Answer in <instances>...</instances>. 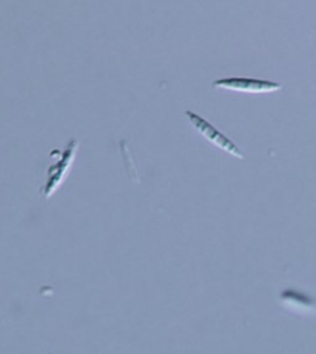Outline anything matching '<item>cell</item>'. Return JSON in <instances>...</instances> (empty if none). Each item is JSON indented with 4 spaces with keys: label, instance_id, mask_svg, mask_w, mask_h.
<instances>
[{
    "label": "cell",
    "instance_id": "cell-2",
    "mask_svg": "<svg viewBox=\"0 0 316 354\" xmlns=\"http://www.w3.org/2000/svg\"><path fill=\"white\" fill-rule=\"evenodd\" d=\"M186 116L194 127V130L204 137L207 141H209L216 147H220V150L226 151L227 153L237 157V158L245 157L243 153L237 149V146L228 137L225 136L223 133H220V131L217 130L213 124H211L208 121H206L203 117L194 113L192 111H186Z\"/></svg>",
    "mask_w": 316,
    "mask_h": 354
},
{
    "label": "cell",
    "instance_id": "cell-1",
    "mask_svg": "<svg viewBox=\"0 0 316 354\" xmlns=\"http://www.w3.org/2000/svg\"><path fill=\"white\" fill-rule=\"evenodd\" d=\"M77 149H78V142L76 140H72L67 143L64 150H55L51 152L49 158L55 161L49 166L47 170V180L41 189V194L44 198H51L57 189L61 187L75 161Z\"/></svg>",
    "mask_w": 316,
    "mask_h": 354
},
{
    "label": "cell",
    "instance_id": "cell-3",
    "mask_svg": "<svg viewBox=\"0 0 316 354\" xmlns=\"http://www.w3.org/2000/svg\"><path fill=\"white\" fill-rule=\"evenodd\" d=\"M214 88H223L248 93V95H263V93H272L282 88L280 83L270 82L263 80H254V78H243V77H231V78H222L214 81Z\"/></svg>",
    "mask_w": 316,
    "mask_h": 354
}]
</instances>
